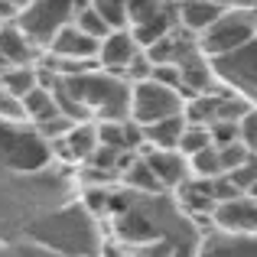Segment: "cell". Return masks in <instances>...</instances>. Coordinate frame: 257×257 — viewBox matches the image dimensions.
Listing matches in <instances>:
<instances>
[{
  "instance_id": "obj_8",
  "label": "cell",
  "mask_w": 257,
  "mask_h": 257,
  "mask_svg": "<svg viewBox=\"0 0 257 257\" xmlns=\"http://www.w3.org/2000/svg\"><path fill=\"white\" fill-rule=\"evenodd\" d=\"M140 153H144V160L153 166V173L160 176V182H163L166 189L182 186V182L192 176L189 157L179 150V147H150V144H144Z\"/></svg>"
},
{
  "instance_id": "obj_5",
  "label": "cell",
  "mask_w": 257,
  "mask_h": 257,
  "mask_svg": "<svg viewBox=\"0 0 257 257\" xmlns=\"http://www.w3.org/2000/svg\"><path fill=\"white\" fill-rule=\"evenodd\" d=\"M98 147V120H75L69 134L49 140V157L56 153L65 163H88Z\"/></svg>"
},
{
  "instance_id": "obj_27",
  "label": "cell",
  "mask_w": 257,
  "mask_h": 257,
  "mask_svg": "<svg viewBox=\"0 0 257 257\" xmlns=\"http://www.w3.org/2000/svg\"><path fill=\"white\" fill-rule=\"evenodd\" d=\"M17 4H20V7H26V4H30V0H17Z\"/></svg>"
},
{
  "instance_id": "obj_21",
  "label": "cell",
  "mask_w": 257,
  "mask_h": 257,
  "mask_svg": "<svg viewBox=\"0 0 257 257\" xmlns=\"http://www.w3.org/2000/svg\"><path fill=\"white\" fill-rule=\"evenodd\" d=\"M0 120H26V107H23V98H17L13 91H7L0 85Z\"/></svg>"
},
{
  "instance_id": "obj_6",
  "label": "cell",
  "mask_w": 257,
  "mask_h": 257,
  "mask_svg": "<svg viewBox=\"0 0 257 257\" xmlns=\"http://www.w3.org/2000/svg\"><path fill=\"white\" fill-rule=\"evenodd\" d=\"M144 49V46L137 43V36H134L131 26H114L107 36H101V46H98V65L107 72H117V75H124L127 65L137 59V52Z\"/></svg>"
},
{
  "instance_id": "obj_2",
  "label": "cell",
  "mask_w": 257,
  "mask_h": 257,
  "mask_svg": "<svg viewBox=\"0 0 257 257\" xmlns=\"http://www.w3.org/2000/svg\"><path fill=\"white\" fill-rule=\"evenodd\" d=\"M257 36V10H241V7H228L208 30L199 33V49L208 59L225 56V52L241 49Z\"/></svg>"
},
{
  "instance_id": "obj_13",
  "label": "cell",
  "mask_w": 257,
  "mask_h": 257,
  "mask_svg": "<svg viewBox=\"0 0 257 257\" xmlns=\"http://www.w3.org/2000/svg\"><path fill=\"white\" fill-rule=\"evenodd\" d=\"M120 186L134 189V192H140V195L144 192H170V189L160 182V176L153 173V166L144 160V153H137V157L120 170Z\"/></svg>"
},
{
  "instance_id": "obj_17",
  "label": "cell",
  "mask_w": 257,
  "mask_h": 257,
  "mask_svg": "<svg viewBox=\"0 0 257 257\" xmlns=\"http://www.w3.org/2000/svg\"><path fill=\"white\" fill-rule=\"evenodd\" d=\"M189 166H192V176H202V179H215V176L225 173V166H221V153L215 144L202 147L199 153H192L189 157Z\"/></svg>"
},
{
  "instance_id": "obj_12",
  "label": "cell",
  "mask_w": 257,
  "mask_h": 257,
  "mask_svg": "<svg viewBox=\"0 0 257 257\" xmlns=\"http://www.w3.org/2000/svg\"><path fill=\"white\" fill-rule=\"evenodd\" d=\"M176 10H179V26H186L189 33L199 36V33L208 30L228 7H221L218 0H176Z\"/></svg>"
},
{
  "instance_id": "obj_16",
  "label": "cell",
  "mask_w": 257,
  "mask_h": 257,
  "mask_svg": "<svg viewBox=\"0 0 257 257\" xmlns=\"http://www.w3.org/2000/svg\"><path fill=\"white\" fill-rule=\"evenodd\" d=\"M0 85L7 88V91H13L17 98H23L26 91H33V88L39 85V65H10L7 72H0Z\"/></svg>"
},
{
  "instance_id": "obj_20",
  "label": "cell",
  "mask_w": 257,
  "mask_h": 257,
  "mask_svg": "<svg viewBox=\"0 0 257 257\" xmlns=\"http://www.w3.org/2000/svg\"><path fill=\"white\" fill-rule=\"evenodd\" d=\"M208 134H212V144L215 147H225L231 140H241V120H231V117H215L208 124Z\"/></svg>"
},
{
  "instance_id": "obj_11",
  "label": "cell",
  "mask_w": 257,
  "mask_h": 257,
  "mask_svg": "<svg viewBox=\"0 0 257 257\" xmlns=\"http://www.w3.org/2000/svg\"><path fill=\"white\" fill-rule=\"evenodd\" d=\"M202 254H244V257H257V231H221L215 228L212 234L199 241Z\"/></svg>"
},
{
  "instance_id": "obj_14",
  "label": "cell",
  "mask_w": 257,
  "mask_h": 257,
  "mask_svg": "<svg viewBox=\"0 0 257 257\" xmlns=\"http://www.w3.org/2000/svg\"><path fill=\"white\" fill-rule=\"evenodd\" d=\"M182 131H186V114H170L163 120L144 124V140L150 147H179Z\"/></svg>"
},
{
  "instance_id": "obj_24",
  "label": "cell",
  "mask_w": 257,
  "mask_h": 257,
  "mask_svg": "<svg viewBox=\"0 0 257 257\" xmlns=\"http://www.w3.org/2000/svg\"><path fill=\"white\" fill-rule=\"evenodd\" d=\"M91 4L98 7L107 20H111V26H124L127 23V17H124V0H91Z\"/></svg>"
},
{
  "instance_id": "obj_22",
  "label": "cell",
  "mask_w": 257,
  "mask_h": 257,
  "mask_svg": "<svg viewBox=\"0 0 257 257\" xmlns=\"http://www.w3.org/2000/svg\"><path fill=\"white\" fill-rule=\"evenodd\" d=\"M218 153H221V166H225V173L234 170V166H241V163H247V157H251V150H247L244 140H231V144L218 147Z\"/></svg>"
},
{
  "instance_id": "obj_4",
  "label": "cell",
  "mask_w": 257,
  "mask_h": 257,
  "mask_svg": "<svg viewBox=\"0 0 257 257\" xmlns=\"http://www.w3.org/2000/svg\"><path fill=\"white\" fill-rule=\"evenodd\" d=\"M75 20V0H30V4L20 10L17 23L26 30V36L39 46V49H49L52 36L62 30L65 23Z\"/></svg>"
},
{
  "instance_id": "obj_26",
  "label": "cell",
  "mask_w": 257,
  "mask_h": 257,
  "mask_svg": "<svg viewBox=\"0 0 257 257\" xmlns=\"http://www.w3.org/2000/svg\"><path fill=\"white\" fill-rule=\"evenodd\" d=\"M221 7H241V10H257V0H218Z\"/></svg>"
},
{
  "instance_id": "obj_15",
  "label": "cell",
  "mask_w": 257,
  "mask_h": 257,
  "mask_svg": "<svg viewBox=\"0 0 257 257\" xmlns=\"http://www.w3.org/2000/svg\"><path fill=\"white\" fill-rule=\"evenodd\" d=\"M23 107H26V120H33V124L62 114V107H59V101H56V94H52L49 85H36L33 91H26L23 94Z\"/></svg>"
},
{
  "instance_id": "obj_9",
  "label": "cell",
  "mask_w": 257,
  "mask_h": 257,
  "mask_svg": "<svg viewBox=\"0 0 257 257\" xmlns=\"http://www.w3.org/2000/svg\"><path fill=\"white\" fill-rule=\"evenodd\" d=\"M98 46H101V39L91 36V33H85L82 26L72 20V23H65L62 30L52 36V43H49L46 52H56V56H65V59H98Z\"/></svg>"
},
{
  "instance_id": "obj_3",
  "label": "cell",
  "mask_w": 257,
  "mask_h": 257,
  "mask_svg": "<svg viewBox=\"0 0 257 257\" xmlns=\"http://www.w3.org/2000/svg\"><path fill=\"white\" fill-rule=\"evenodd\" d=\"M182 107H186V98L179 94V88L157 78L131 82V117L137 124H153L170 114H182Z\"/></svg>"
},
{
  "instance_id": "obj_19",
  "label": "cell",
  "mask_w": 257,
  "mask_h": 257,
  "mask_svg": "<svg viewBox=\"0 0 257 257\" xmlns=\"http://www.w3.org/2000/svg\"><path fill=\"white\" fill-rule=\"evenodd\" d=\"M212 144V134H208V124H189L186 120V131H182L179 137V150L186 153V157H192V153H199L202 147Z\"/></svg>"
},
{
  "instance_id": "obj_1",
  "label": "cell",
  "mask_w": 257,
  "mask_h": 257,
  "mask_svg": "<svg viewBox=\"0 0 257 257\" xmlns=\"http://www.w3.org/2000/svg\"><path fill=\"white\" fill-rule=\"evenodd\" d=\"M62 85L69 88V94L91 114L94 120L114 117L124 120L131 117V82L117 72H107L101 65L82 69L75 75H62Z\"/></svg>"
},
{
  "instance_id": "obj_23",
  "label": "cell",
  "mask_w": 257,
  "mask_h": 257,
  "mask_svg": "<svg viewBox=\"0 0 257 257\" xmlns=\"http://www.w3.org/2000/svg\"><path fill=\"white\" fill-rule=\"evenodd\" d=\"M241 140L247 144L251 153H257V104H251L247 114L241 117Z\"/></svg>"
},
{
  "instance_id": "obj_25",
  "label": "cell",
  "mask_w": 257,
  "mask_h": 257,
  "mask_svg": "<svg viewBox=\"0 0 257 257\" xmlns=\"http://www.w3.org/2000/svg\"><path fill=\"white\" fill-rule=\"evenodd\" d=\"M20 10H23V7H20L17 0H0V23H10V20H17Z\"/></svg>"
},
{
  "instance_id": "obj_7",
  "label": "cell",
  "mask_w": 257,
  "mask_h": 257,
  "mask_svg": "<svg viewBox=\"0 0 257 257\" xmlns=\"http://www.w3.org/2000/svg\"><path fill=\"white\" fill-rule=\"evenodd\" d=\"M212 225L221 228V231H257V195L241 192L215 202Z\"/></svg>"
},
{
  "instance_id": "obj_10",
  "label": "cell",
  "mask_w": 257,
  "mask_h": 257,
  "mask_svg": "<svg viewBox=\"0 0 257 257\" xmlns=\"http://www.w3.org/2000/svg\"><path fill=\"white\" fill-rule=\"evenodd\" d=\"M0 52H4L13 65H33V62H39V56H43V49L26 36V30L17 23V20L0 23Z\"/></svg>"
},
{
  "instance_id": "obj_18",
  "label": "cell",
  "mask_w": 257,
  "mask_h": 257,
  "mask_svg": "<svg viewBox=\"0 0 257 257\" xmlns=\"http://www.w3.org/2000/svg\"><path fill=\"white\" fill-rule=\"evenodd\" d=\"M75 23L82 26L85 33L98 36V39H101V36H107V33L114 30V26H111V20H107L104 13H101L98 7H94V4H85V7H78V10H75Z\"/></svg>"
}]
</instances>
